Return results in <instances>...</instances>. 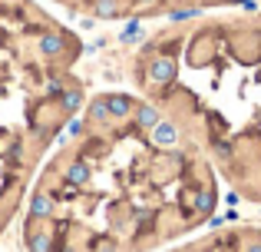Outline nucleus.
<instances>
[{"mask_svg": "<svg viewBox=\"0 0 261 252\" xmlns=\"http://www.w3.org/2000/svg\"><path fill=\"white\" fill-rule=\"evenodd\" d=\"M139 37H142V24H139V17H136V20H129V24L122 27L119 40L122 43H133V40H139Z\"/></svg>", "mask_w": 261, "mask_h": 252, "instance_id": "obj_13", "label": "nucleus"}, {"mask_svg": "<svg viewBox=\"0 0 261 252\" xmlns=\"http://www.w3.org/2000/svg\"><path fill=\"white\" fill-rule=\"evenodd\" d=\"M66 182H70V186H86L89 182V166L86 163H73L70 173H66Z\"/></svg>", "mask_w": 261, "mask_h": 252, "instance_id": "obj_10", "label": "nucleus"}, {"mask_svg": "<svg viewBox=\"0 0 261 252\" xmlns=\"http://www.w3.org/2000/svg\"><path fill=\"white\" fill-rule=\"evenodd\" d=\"M192 206H195V213H212V209H215V193H212V189H198Z\"/></svg>", "mask_w": 261, "mask_h": 252, "instance_id": "obj_11", "label": "nucleus"}, {"mask_svg": "<svg viewBox=\"0 0 261 252\" xmlns=\"http://www.w3.org/2000/svg\"><path fill=\"white\" fill-rule=\"evenodd\" d=\"M195 4H202V0H195Z\"/></svg>", "mask_w": 261, "mask_h": 252, "instance_id": "obj_19", "label": "nucleus"}, {"mask_svg": "<svg viewBox=\"0 0 261 252\" xmlns=\"http://www.w3.org/2000/svg\"><path fill=\"white\" fill-rule=\"evenodd\" d=\"M83 129H86V126L80 123V120H73V123L66 126V136H83Z\"/></svg>", "mask_w": 261, "mask_h": 252, "instance_id": "obj_16", "label": "nucleus"}, {"mask_svg": "<svg viewBox=\"0 0 261 252\" xmlns=\"http://www.w3.org/2000/svg\"><path fill=\"white\" fill-rule=\"evenodd\" d=\"M245 252H261V239H251L248 246H245Z\"/></svg>", "mask_w": 261, "mask_h": 252, "instance_id": "obj_17", "label": "nucleus"}, {"mask_svg": "<svg viewBox=\"0 0 261 252\" xmlns=\"http://www.w3.org/2000/svg\"><path fill=\"white\" fill-rule=\"evenodd\" d=\"M60 106H63V113H76L80 106H83V93L80 90H63L60 93Z\"/></svg>", "mask_w": 261, "mask_h": 252, "instance_id": "obj_9", "label": "nucleus"}, {"mask_svg": "<svg viewBox=\"0 0 261 252\" xmlns=\"http://www.w3.org/2000/svg\"><path fill=\"white\" fill-rule=\"evenodd\" d=\"M46 90H50V97H60V93H63V80H60V77H53Z\"/></svg>", "mask_w": 261, "mask_h": 252, "instance_id": "obj_15", "label": "nucleus"}, {"mask_svg": "<svg viewBox=\"0 0 261 252\" xmlns=\"http://www.w3.org/2000/svg\"><path fill=\"white\" fill-rule=\"evenodd\" d=\"M175 70H178V66H175V60L162 53V57H155L152 63H149V83H155V86L172 83V80H175Z\"/></svg>", "mask_w": 261, "mask_h": 252, "instance_id": "obj_1", "label": "nucleus"}, {"mask_svg": "<svg viewBox=\"0 0 261 252\" xmlns=\"http://www.w3.org/2000/svg\"><path fill=\"white\" fill-rule=\"evenodd\" d=\"M63 50H66L63 33H43V37H40V53H43V57H60Z\"/></svg>", "mask_w": 261, "mask_h": 252, "instance_id": "obj_4", "label": "nucleus"}, {"mask_svg": "<svg viewBox=\"0 0 261 252\" xmlns=\"http://www.w3.org/2000/svg\"><path fill=\"white\" fill-rule=\"evenodd\" d=\"M133 110H136V126H142V129H152L162 120V113L155 110L152 103H139V106H133Z\"/></svg>", "mask_w": 261, "mask_h": 252, "instance_id": "obj_6", "label": "nucleus"}, {"mask_svg": "<svg viewBox=\"0 0 261 252\" xmlns=\"http://www.w3.org/2000/svg\"><path fill=\"white\" fill-rule=\"evenodd\" d=\"M106 106H109V117L122 120V117H129V110H133L136 103L126 97V93H109V97H106Z\"/></svg>", "mask_w": 261, "mask_h": 252, "instance_id": "obj_5", "label": "nucleus"}, {"mask_svg": "<svg viewBox=\"0 0 261 252\" xmlns=\"http://www.w3.org/2000/svg\"><path fill=\"white\" fill-rule=\"evenodd\" d=\"M53 216V199L46 193H37L30 199V219H50Z\"/></svg>", "mask_w": 261, "mask_h": 252, "instance_id": "obj_7", "label": "nucleus"}, {"mask_svg": "<svg viewBox=\"0 0 261 252\" xmlns=\"http://www.w3.org/2000/svg\"><path fill=\"white\" fill-rule=\"evenodd\" d=\"M27 249L30 252H50L53 249L50 229H30V233H27Z\"/></svg>", "mask_w": 261, "mask_h": 252, "instance_id": "obj_3", "label": "nucleus"}, {"mask_svg": "<svg viewBox=\"0 0 261 252\" xmlns=\"http://www.w3.org/2000/svg\"><path fill=\"white\" fill-rule=\"evenodd\" d=\"M149 133H152V143H155L159 149H172V146H178V126L172 123V120H159V123L149 129Z\"/></svg>", "mask_w": 261, "mask_h": 252, "instance_id": "obj_2", "label": "nucleus"}, {"mask_svg": "<svg viewBox=\"0 0 261 252\" xmlns=\"http://www.w3.org/2000/svg\"><path fill=\"white\" fill-rule=\"evenodd\" d=\"M198 4H182V7H175L172 13H169V20H172V24H182V20H192V17H198Z\"/></svg>", "mask_w": 261, "mask_h": 252, "instance_id": "obj_12", "label": "nucleus"}, {"mask_svg": "<svg viewBox=\"0 0 261 252\" xmlns=\"http://www.w3.org/2000/svg\"><path fill=\"white\" fill-rule=\"evenodd\" d=\"M0 229H4V222H0Z\"/></svg>", "mask_w": 261, "mask_h": 252, "instance_id": "obj_18", "label": "nucleus"}, {"mask_svg": "<svg viewBox=\"0 0 261 252\" xmlns=\"http://www.w3.org/2000/svg\"><path fill=\"white\" fill-rule=\"evenodd\" d=\"M93 13L109 20V17H119L122 7H119V0H93Z\"/></svg>", "mask_w": 261, "mask_h": 252, "instance_id": "obj_8", "label": "nucleus"}, {"mask_svg": "<svg viewBox=\"0 0 261 252\" xmlns=\"http://www.w3.org/2000/svg\"><path fill=\"white\" fill-rule=\"evenodd\" d=\"M89 120H96V123H106V120H109L106 100H93V103H89Z\"/></svg>", "mask_w": 261, "mask_h": 252, "instance_id": "obj_14", "label": "nucleus"}]
</instances>
